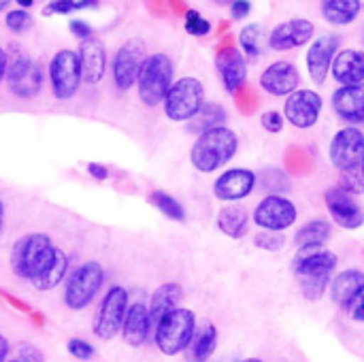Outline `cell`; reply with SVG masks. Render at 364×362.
Segmentation results:
<instances>
[{"instance_id": "9a60e30c", "label": "cell", "mask_w": 364, "mask_h": 362, "mask_svg": "<svg viewBox=\"0 0 364 362\" xmlns=\"http://www.w3.org/2000/svg\"><path fill=\"white\" fill-rule=\"evenodd\" d=\"M337 53H339V36L337 34H320V36H316V41H311L305 62H307L309 77L316 85H322L326 81Z\"/></svg>"}, {"instance_id": "f6af8a7d", "label": "cell", "mask_w": 364, "mask_h": 362, "mask_svg": "<svg viewBox=\"0 0 364 362\" xmlns=\"http://www.w3.org/2000/svg\"><path fill=\"white\" fill-rule=\"evenodd\" d=\"M348 312V316L352 318V320H356V322H364V292L346 309Z\"/></svg>"}, {"instance_id": "44dd1931", "label": "cell", "mask_w": 364, "mask_h": 362, "mask_svg": "<svg viewBox=\"0 0 364 362\" xmlns=\"http://www.w3.org/2000/svg\"><path fill=\"white\" fill-rule=\"evenodd\" d=\"M215 66L226 92L235 94L247 79V58L237 47H226L218 53Z\"/></svg>"}, {"instance_id": "4dcf8cb0", "label": "cell", "mask_w": 364, "mask_h": 362, "mask_svg": "<svg viewBox=\"0 0 364 362\" xmlns=\"http://www.w3.org/2000/svg\"><path fill=\"white\" fill-rule=\"evenodd\" d=\"M331 224L326 220H311L309 224H305L296 235H294V243L299 250L303 247H314V245H324L331 239Z\"/></svg>"}, {"instance_id": "d6986e66", "label": "cell", "mask_w": 364, "mask_h": 362, "mask_svg": "<svg viewBox=\"0 0 364 362\" xmlns=\"http://www.w3.org/2000/svg\"><path fill=\"white\" fill-rule=\"evenodd\" d=\"M299 85H301V73L288 60L273 62L260 75V87L271 96H290L292 92L299 90Z\"/></svg>"}, {"instance_id": "11a10c76", "label": "cell", "mask_w": 364, "mask_h": 362, "mask_svg": "<svg viewBox=\"0 0 364 362\" xmlns=\"http://www.w3.org/2000/svg\"><path fill=\"white\" fill-rule=\"evenodd\" d=\"M363 173H364V164H363Z\"/></svg>"}, {"instance_id": "ffe728a7", "label": "cell", "mask_w": 364, "mask_h": 362, "mask_svg": "<svg viewBox=\"0 0 364 362\" xmlns=\"http://www.w3.org/2000/svg\"><path fill=\"white\" fill-rule=\"evenodd\" d=\"M77 55H79V64H81V79L87 85L100 83L107 73V49H105L102 41H98L96 36L81 41Z\"/></svg>"}, {"instance_id": "d6a6232c", "label": "cell", "mask_w": 364, "mask_h": 362, "mask_svg": "<svg viewBox=\"0 0 364 362\" xmlns=\"http://www.w3.org/2000/svg\"><path fill=\"white\" fill-rule=\"evenodd\" d=\"M239 45H241L245 58H250V60L260 58L262 45H264V28L260 23H247L239 32Z\"/></svg>"}, {"instance_id": "b9f144b4", "label": "cell", "mask_w": 364, "mask_h": 362, "mask_svg": "<svg viewBox=\"0 0 364 362\" xmlns=\"http://www.w3.org/2000/svg\"><path fill=\"white\" fill-rule=\"evenodd\" d=\"M284 122L286 119H284V115L279 111H264L262 113V126H264V130H269L273 134L284 130Z\"/></svg>"}, {"instance_id": "bcb514c9", "label": "cell", "mask_w": 364, "mask_h": 362, "mask_svg": "<svg viewBox=\"0 0 364 362\" xmlns=\"http://www.w3.org/2000/svg\"><path fill=\"white\" fill-rule=\"evenodd\" d=\"M87 173H90V177L96 179V181H105V179L109 177L107 166H102V164H98V162H90V164H87Z\"/></svg>"}, {"instance_id": "f1b7e54d", "label": "cell", "mask_w": 364, "mask_h": 362, "mask_svg": "<svg viewBox=\"0 0 364 362\" xmlns=\"http://www.w3.org/2000/svg\"><path fill=\"white\" fill-rule=\"evenodd\" d=\"M66 273H68V256L55 247V254L51 258V262L43 269V273L32 282V286L41 292H49L53 288H58L64 280H66Z\"/></svg>"}, {"instance_id": "7402d4cb", "label": "cell", "mask_w": 364, "mask_h": 362, "mask_svg": "<svg viewBox=\"0 0 364 362\" xmlns=\"http://www.w3.org/2000/svg\"><path fill=\"white\" fill-rule=\"evenodd\" d=\"M333 109L348 124H364V83L337 87L333 92Z\"/></svg>"}, {"instance_id": "60d3db41", "label": "cell", "mask_w": 364, "mask_h": 362, "mask_svg": "<svg viewBox=\"0 0 364 362\" xmlns=\"http://www.w3.org/2000/svg\"><path fill=\"white\" fill-rule=\"evenodd\" d=\"M6 362H45V358H43V354H41L38 348L23 344V346H19L17 354L13 358H9Z\"/></svg>"}, {"instance_id": "ac0fdd59", "label": "cell", "mask_w": 364, "mask_h": 362, "mask_svg": "<svg viewBox=\"0 0 364 362\" xmlns=\"http://www.w3.org/2000/svg\"><path fill=\"white\" fill-rule=\"evenodd\" d=\"M324 201H326V209L333 215L337 226H341L346 230H358L360 226H364L363 209L352 194L343 192L341 188H331L326 192Z\"/></svg>"}, {"instance_id": "f35d334b", "label": "cell", "mask_w": 364, "mask_h": 362, "mask_svg": "<svg viewBox=\"0 0 364 362\" xmlns=\"http://www.w3.org/2000/svg\"><path fill=\"white\" fill-rule=\"evenodd\" d=\"M66 350H68V354H70L73 358H77V361H81V362L92 361V358H94V354H96L94 346H92L90 341H85V339H79V337L68 339Z\"/></svg>"}, {"instance_id": "f546056e", "label": "cell", "mask_w": 364, "mask_h": 362, "mask_svg": "<svg viewBox=\"0 0 364 362\" xmlns=\"http://www.w3.org/2000/svg\"><path fill=\"white\" fill-rule=\"evenodd\" d=\"M218 348V329L213 324H203L190 344V361L192 362H207Z\"/></svg>"}, {"instance_id": "6da1fadb", "label": "cell", "mask_w": 364, "mask_h": 362, "mask_svg": "<svg viewBox=\"0 0 364 362\" xmlns=\"http://www.w3.org/2000/svg\"><path fill=\"white\" fill-rule=\"evenodd\" d=\"M337 269V256L324 245L303 247L294 258V273L301 282V290L309 301L322 299L333 282Z\"/></svg>"}, {"instance_id": "cb8c5ba5", "label": "cell", "mask_w": 364, "mask_h": 362, "mask_svg": "<svg viewBox=\"0 0 364 362\" xmlns=\"http://www.w3.org/2000/svg\"><path fill=\"white\" fill-rule=\"evenodd\" d=\"M333 79L339 85H360L364 83V51L343 49L333 60Z\"/></svg>"}, {"instance_id": "8d00e7d4", "label": "cell", "mask_w": 364, "mask_h": 362, "mask_svg": "<svg viewBox=\"0 0 364 362\" xmlns=\"http://www.w3.org/2000/svg\"><path fill=\"white\" fill-rule=\"evenodd\" d=\"M343 192L352 194V196H358V194H364V173L363 169L358 171H346L339 175V186Z\"/></svg>"}, {"instance_id": "5bb4252c", "label": "cell", "mask_w": 364, "mask_h": 362, "mask_svg": "<svg viewBox=\"0 0 364 362\" xmlns=\"http://www.w3.org/2000/svg\"><path fill=\"white\" fill-rule=\"evenodd\" d=\"M322 109H324V100L316 90L299 87L296 92H292L286 98L284 119H288L294 128L307 130V128H314L318 124Z\"/></svg>"}, {"instance_id": "7bdbcfd3", "label": "cell", "mask_w": 364, "mask_h": 362, "mask_svg": "<svg viewBox=\"0 0 364 362\" xmlns=\"http://www.w3.org/2000/svg\"><path fill=\"white\" fill-rule=\"evenodd\" d=\"M68 30H70V32H73V36H77L79 41H87V38H92V36H94L92 26H90V23H85V21H81V19H73V21L68 23Z\"/></svg>"}, {"instance_id": "ba28073f", "label": "cell", "mask_w": 364, "mask_h": 362, "mask_svg": "<svg viewBox=\"0 0 364 362\" xmlns=\"http://www.w3.org/2000/svg\"><path fill=\"white\" fill-rule=\"evenodd\" d=\"M128 290L124 286H111L96 314H94V322H92V331L98 339L102 341H111L113 337H117L122 333V324L128 312Z\"/></svg>"}, {"instance_id": "3957f363", "label": "cell", "mask_w": 364, "mask_h": 362, "mask_svg": "<svg viewBox=\"0 0 364 362\" xmlns=\"http://www.w3.org/2000/svg\"><path fill=\"white\" fill-rule=\"evenodd\" d=\"M55 254V245L49 235L45 233H30L23 235L13 243L11 250V271L26 282H34L43 269L51 262Z\"/></svg>"}, {"instance_id": "52a82bcc", "label": "cell", "mask_w": 364, "mask_h": 362, "mask_svg": "<svg viewBox=\"0 0 364 362\" xmlns=\"http://www.w3.org/2000/svg\"><path fill=\"white\" fill-rule=\"evenodd\" d=\"M162 105L171 122H190L205 105V87L196 77H181L173 81Z\"/></svg>"}, {"instance_id": "4fadbf2b", "label": "cell", "mask_w": 364, "mask_h": 362, "mask_svg": "<svg viewBox=\"0 0 364 362\" xmlns=\"http://www.w3.org/2000/svg\"><path fill=\"white\" fill-rule=\"evenodd\" d=\"M299 218L296 205L282 196V194H269L264 196L258 207L254 209V222L262 230H273V233H284L290 226H294Z\"/></svg>"}, {"instance_id": "f907efd6", "label": "cell", "mask_w": 364, "mask_h": 362, "mask_svg": "<svg viewBox=\"0 0 364 362\" xmlns=\"http://www.w3.org/2000/svg\"><path fill=\"white\" fill-rule=\"evenodd\" d=\"M2 222H4V203L0 201V230H2Z\"/></svg>"}, {"instance_id": "74e56055", "label": "cell", "mask_w": 364, "mask_h": 362, "mask_svg": "<svg viewBox=\"0 0 364 362\" xmlns=\"http://www.w3.org/2000/svg\"><path fill=\"white\" fill-rule=\"evenodd\" d=\"M183 26H186V32L192 34V36H207L211 32L209 19H205L196 9H188Z\"/></svg>"}, {"instance_id": "816d5d0a", "label": "cell", "mask_w": 364, "mask_h": 362, "mask_svg": "<svg viewBox=\"0 0 364 362\" xmlns=\"http://www.w3.org/2000/svg\"><path fill=\"white\" fill-rule=\"evenodd\" d=\"M11 2H13V0H0V13H2V11H6V6H9Z\"/></svg>"}, {"instance_id": "836d02e7", "label": "cell", "mask_w": 364, "mask_h": 362, "mask_svg": "<svg viewBox=\"0 0 364 362\" xmlns=\"http://www.w3.org/2000/svg\"><path fill=\"white\" fill-rule=\"evenodd\" d=\"M149 203L168 220H175V222H183L186 220V211H183L181 203L175 196H171L168 192H162V190L149 192Z\"/></svg>"}, {"instance_id": "db71d44e", "label": "cell", "mask_w": 364, "mask_h": 362, "mask_svg": "<svg viewBox=\"0 0 364 362\" xmlns=\"http://www.w3.org/2000/svg\"><path fill=\"white\" fill-rule=\"evenodd\" d=\"M241 362H262L260 358H245V361H241Z\"/></svg>"}, {"instance_id": "2e32d148", "label": "cell", "mask_w": 364, "mask_h": 362, "mask_svg": "<svg viewBox=\"0 0 364 362\" xmlns=\"http://www.w3.org/2000/svg\"><path fill=\"white\" fill-rule=\"evenodd\" d=\"M314 34H316L314 21H309L305 17L288 19L273 28V32L269 34V47L273 51H290V49L311 43Z\"/></svg>"}, {"instance_id": "f5cc1de1", "label": "cell", "mask_w": 364, "mask_h": 362, "mask_svg": "<svg viewBox=\"0 0 364 362\" xmlns=\"http://www.w3.org/2000/svg\"><path fill=\"white\" fill-rule=\"evenodd\" d=\"M213 2H215V4H222V6H226V4L230 6V4H232L235 0H213Z\"/></svg>"}, {"instance_id": "7dc6e473", "label": "cell", "mask_w": 364, "mask_h": 362, "mask_svg": "<svg viewBox=\"0 0 364 362\" xmlns=\"http://www.w3.org/2000/svg\"><path fill=\"white\" fill-rule=\"evenodd\" d=\"M9 354H11V346H9L6 337L0 335V362L9 361Z\"/></svg>"}, {"instance_id": "7c38bea8", "label": "cell", "mask_w": 364, "mask_h": 362, "mask_svg": "<svg viewBox=\"0 0 364 362\" xmlns=\"http://www.w3.org/2000/svg\"><path fill=\"white\" fill-rule=\"evenodd\" d=\"M331 162L339 173L358 171L364 164V132L360 128H341L331 141Z\"/></svg>"}, {"instance_id": "681fc988", "label": "cell", "mask_w": 364, "mask_h": 362, "mask_svg": "<svg viewBox=\"0 0 364 362\" xmlns=\"http://www.w3.org/2000/svg\"><path fill=\"white\" fill-rule=\"evenodd\" d=\"M19 4V9H30L34 4V0H15Z\"/></svg>"}, {"instance_id": "ab89813d", "label": "cell", "mask_w": 364, "mask_h": 362, "mask_svg": "<svg viewBox=\"0 0 364 362\" xmlns=\"http://www.w3.org/2000/svg\"><path fill=\"white\" fill-rule=\"evenodd\" d=\"M254 243H256V247H260V250H267V252H277V250H282V247H284L286 239H284V233L262 230V233H258V235H256Z\"/></svg>"}, {"instance_id": "c3c4849f", "label": "cell", "mask_w": 364, "mask_h": 362, "mask_svg": "<svg viewBox=\"0 0 364 362\" xmlns=\"http://www.w3.org/2000/svg\"><path fill=\"white\" fill-rule=\"evenodd\" d=\"M6 64H9V55H6V51L0 47V83H2L4 77H6Z\"/></svg>"}, {"instance_id": "603a6c76", "label": "cell", "mask_w": 364, "mask_h": 362, "mask_svg": "<svg viewBox=\"0 0 364 362\" xmlns=\"http://www.w3.org/2000/svg\"><path fill=\"white\" fill-rule=\"evenodd\" d=\"M151 316H149V307L143 303H134L128 307L124 324H122V339L126 346L130 348H141L149 333H151Z\"/></svg>"}, {"instance_id": "d4e9b609", "label": "cell", "mask_w": 364, "mask_h": 362, "mask_svg": "<svg viewBox=\"0 0 364 362\" xmlns=\"http://www.w3.org/2000/svg\"><path fill=\"white\" fill-rule=\"evenodd\" d=\"M328 290H331L333 303H337L339 307L348 309L364 292V273L358 271V269L341 271L339 275L333 277Z\"/></svg>"}, {"instance_id": "484cf974", "label": "cell", "mask_w": 364, "mask_h": 362, "mask_svg": "<svg viewBox=\"0 0 364 362\" xmlns=\"http://www.w3.org/2000/svg\"><path fill=\"white\" fill-rule=\"evenodd\" d=\"M218 228L230 239H243L250 230V213L245 207L230 203L218 213Z\"/></svg>"}, {"instance_id": "277c9868", "label": "cell", "mask_w": 364, "mask_h": 362, "mask_svg": "<svg viewBox=\"0 0 364 362\" xmlns=\"http://www.w3.org/2000/svg\"><path fill=\"white\" fill-rule=\"evenodd\" d=\"M194 333H196L194 312L177 307L158 320L154 331V341L164 356H177L190 348Z\"/></svg>"}, {"instance_id": "30bf717a", "label": "cell", "mask_w": 364, "mask_h": 362, "mask_svg": "<svg viewBox=\"0 0 364 362\" xmlns=\"http://www.w3.org/2000/svg\"><path fill=\"white\" fill-rule=\"evenodd\" d=\"M145 60H147V47L143 38H128L115 51L111 73H113V83L119 92H128L132 85H136Z\"/></svg>"}, {"instance_id": "e0dca14e", "label": "cell", "mask_w": 364, "mask_h": 362, "mask_svg": "<svg viewBox=\"0 0 364 362\" xmlns=\"http://www.w3.org/2000/svg\"><path fill=\"white\" fill-rule=\"evenodd\" d=\"M256 188V173L250 169H228L224 171L215 183H213V194L215 198L224 203H239L247 198Z\"/></svg>"}, {"instance_id": "83f0119b", "label": "cell", "mask_w": 364, "mask_h": 362, "mask_svg": "<svg viewBox=\"0 0 364 362\" xmlns=\"http://www.w3.org/2000/svg\"><path fill=\"white\" fill-rule=\"evenodd\" d=\"M360 0H320L322 17L333 26H350L360 15Z\"/></svg>"}, {"instance_id": "4316f807", "label": "cell", "mask_w": 364, "mask_h": 362, "mask_svg": "<svg viewBox=\"0 0 364 362\" xmlns=\"http://www.w3.org/2000/svg\"><path fill=\"white\" fill-rule=\"evenodd\" d=\"M183 297V290L177 282H168V284H162L154 294H151V301H149V316H151V324L156 326L158 320L162 316H166L168 312L177 309L179 307V301Z\"/></svg>"}, {"instance_id": "ee69618b", "label": "cell", "mask_w": 364, "mask_h": 362, "mask_svg": "<svg viewBox=\"0 0 364 362\" xmlns=\"http://www.w3.org/2000/svg\"><path fill=\"white\" fill-rule=\"evenodd\" d=\"M250 13H252V2H250V0H235V2L230 4V17L237 19V21L245 19Z\"/></svg>"}, {"instance_id": "7a4b0ae2", "label": "cell", "mask_w": 364, "mask_h": 362, "mask_svg": "<svg viewBox=\"0 0 364 362\" xmlns=\"http://www.w3.org/2000/svg\"><path fill=\"white\" fill-rule=\"evenodd\" d=\"M237 149H239L237 132L228 126H218L198 134L190 151V162L200 173H215L235 158Z\"/></svg>"}, {"instance_id": "8fae6325", "label": "cell", "mask_w": 364, "mask_h": 362, "mask_svg": "<svg viewBox=\"0 0 364 362\" xmlns=\"http://www.w3.org/2000/svg\"><path fill=\"white\" fill-rule=\"evenodd\" d=\"M4 79H6L11 94H15L17 98H23V100L38 96L41 87H43V70L26 53H17L15 58L9 60Z\"/></svg>"}, {"instance_id": "9f6ffc18", "label": "cell", "mask_w": 364, "mask_h": 362, "mask_svg": "<svg viewBox=\"0 0 364 362\" xmlns=\"http://www.w3.org/2000/svg\"><path fill=\"white\" fill-rule=\"evenodd\" d=\"M363 41H364V36H363Z\"/></svg>"}, {"instance_id": "8992f818", "label": "cell", "mask_w": 364, "mask_h": 362, "mask_svg": "<svg viewBox=\"0 0 364 362\" xmlns=\"http://www.w3.org/2000/svg\"><path fill=\"white\" fill-rule=\"evenodd\" d=\"M105 284V269L100 262L90 260L79 265L68 280H64V305L70 312L85 309Z\"/></svg>"}, {"instance_id": "5b68a950", "label": "cell", "mask_w": 364, "mask_h": 362, "mask_svg": "<svg viewBox=\"0 0 364 362\" xmlns=\"http://www.w3.org/2000/svg\"><path fill=\"white\" fill-rule=\"evenodd\" d=\"M175 77L173 60L166 53L147 55L141 75L136 79V92L145 107H158L164 102Z\"/></svg>"}, {"instance_id": "9c48e42d", "label": "cell", "mask_w": 364, "mask_h": 362, "mask_svg": "<svg viewBox=\"0 0 364 362\" xmlns=\"http://www.w3.org/2000/svg\"><path fill=\"white\" fill-rule=\"evenodd\" d=\"M51 94L58 100H70L81 87V64L75 49H60L49 62Z\"/></svg>"}, {"instance_id": "d590c367", "label": "cell", "mask_w": 364, "mask_h": 362, "mask_svg": "<svg viewBox=\"0 0 364 362\" xmlns=\"http://www.w3.org/2000/svg\"><path fill=\"white\" fill-rule=\"evenodd\" d=\"M32 23H34V19H32V15H30L26 9H13V11H9V13L4 15V26H6L11 32H15V34L28 32V30L32 28Z\"/></svg>"}, {"instance_id": "1f68e13d", "label": "cell", "mask_w": 364, "mask_h": 362, "mask_svg": "<svg viewBox=\"0 0 364 362\" xmlns=\"http://www.w3.org/2000/svg\"><path fill=\"white\" fill-rule=\"evenodd\" d=\"M224 122H226V111H224V107H220V105H215V102H205L203 109L198 111V115H196L194 119H190L188 124H190V130H192V132L203 134V132H207V130H211V128L224 126Z\"/></svg>"}, {"instance_id": "e575fe53", "label": "cell", "mask_w": 364, "mask_h": 362, "mask_svg": "<svg viewBox=\"0 0 364 362\" xmlns=\"http://www.w3.org/2000/svg\"><path fill=\"white\" fill-rule=\"evenodd\" d=\"M96 4H98V0H49L43 6V15L45 17H49V15H68V13H75V11L92 9Z\"/></svg>"}]
</instances>
